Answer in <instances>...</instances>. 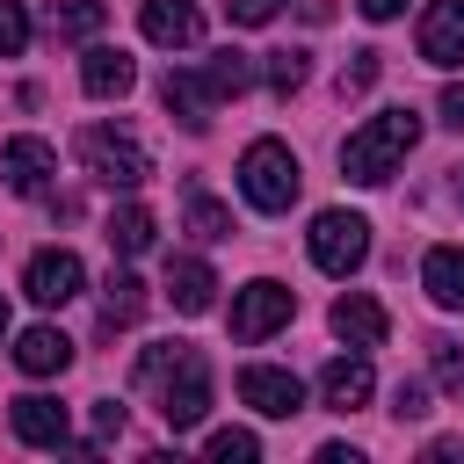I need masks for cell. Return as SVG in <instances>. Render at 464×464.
I'll use <instances>...</instances> for the list:
<instances>
[{"label":"cell","mask_w":464,"mask_h":464,"mask_svg":"<svg viewBox=\"0 0 464 464\" xmlns=\"http://www.w3.org/2000/svg\"><path fill=\"white\" fill-rule=\"evenodd\" d=\"M297 188H304V174H297V152H290L283 138H254V145L239 152V196H246L254 210L283 218V210L297 203Z\"/></svg>","instance_id":"obj_3"},{"label":"cell","mask_w":464,"mask_h":464,"mask_svg":"<svg viewBox=\"0 0 464 464\" xmlns=\"http://www.w3.org/2000/svg\"><path fill=\"white\" fill-rule=\"evenodd\" d=\"M138 312H145V283H138L130 268H109V283H102V334L130 326Z\"/></svg>","instance_id":"obj_21"},{"label":"cell","mask_w":464,"mask_h":464,"mask_svg":"<svg viewBox=\"0 0 464 464\" xmlns=\"http://www.w3.org/2000/svg\"><path fill=\"white\" fill-rule=\"evenodd\" d=\"M0 334H7V297H0Z\"/></svg>","instance_id":"obj_36"},{"label":"cell","mask_w":464,"mask_h":464,"mask_svg":"<svg viewBox=\"0 0 464 464\" xmlns=\"http://www.w3.org/2000/svg\"><path fill=\"white\" fill-rule=\"evenodd\" d=\"M457 203H464V167H457Z\"/></svg>","instance_id":"obj_35"},{"label":"cell","mask_w":464,"mask_h":464,"mask_svg":"<svg viewBox=\"0 0 464 464\" xmlns=\"http://www.w3.org/2000/svg\"><path fill=\"white\" fill-rule=\"evenodd\" d=\"M355 7H362V22H392L406 0H355Z\"/></svg>","instance_id":"obj_34"},{"label":"cell","mask_w":464,"mask_h":464,"mask_svg":"<svg viewBox=\"0 0 464 464\" xmlns=\"http://www.w3.org/2000/svg\"><path fill=\"white\" fill-rule=\"evenodd\" d=\"M138 384H160V420H167L174 435L203 428V413H210V362H203V348H188V341H152V348L138 355Z\"/></svg>","instance_id":"obj_1"},{"label":"cell","mask_w":464,"mask_h":464,"mask_svg":"<svg viewBox=\"0 0 464 464\" xmlns=\"http://www.w3.org/2000/svg\"><path fill=\"white\" fill-rule=\"evenodd\" d=\"M334 334L348 341V348H377L384 334H392V319H384V304L377 297H362V290H348V297H334Z\"/></svg>","instance_id":"obj_16"},{"label":"cell","mask_w":464,"mask_h":464,"mask_svg":"<svg viewBox=\"0 0 464 464\" xmlns=\"http://www.w3.org/2000/svg\"><path fill=\"white\" fill-rule=\"evenodd\" d=\"M188 239H232V210L218 203V196H203V188H188Z\"/></svg>","instance_id":"obj_24"},{"label":"cell","mask_w":464,"mask_h":464,"mask_svg":"<svg viewBox=\"0 0 464 464\" xmlns=\"http://www.w3.org/2000/svg\"><path fill=\"white\" fill-rule=\"evenodd\" d=\"M304 246H312V261H319L326 276H355V268L370 261V218H355V210H319Z\"/></svg>","instance_id":"obj_5"},{"label":"cell","mask_w":464,"mask_h":464,"mask_svg":"<svg viewBox=\"0 0 464 464\" xmlns=\"http://www.w3.org/2000/svg\"><path fill=\"white\" fill-rule=\"evenodd\" d=\"M80 87H87L94 102H123V94L138 87V65H130V51L87 44V58H80Z\"/></svg>","instance_id":"obj_14"},{"label":"cell","mask_w":464,"mask_h":464,"mask_svg":"<svg viewBox=\"0 0 464 464\" xmlns=\"http://www.w3.org/2000/svg\"><path fill=\"white\" fill-rule=\"evenodd\" d=\"M203 80H210V94H218V102H225V94L239 102V94L254 87V58L225 44V51H210V58H203Z\"/></svg>","instance_id":"obj_22"},{"label":"cell","mask_w":464,"mask_h":464,"mask_svg":"<svg viewBox=\"0 0 464 464\" xmlns=\"http://www.w3.org/2000/svg\"><path fill=\"white\" fill-rule=\"evenodd\" d=\"M29 51V14L22 0H0V58H22Z\"/></svg>","instance_id":"obj_27"},{"label":"cell","mask_w":464,"mask_h":464,"mask_svg":"<svg viewBox=\"0 0 464 464\" xmlns=\"http://www.w3.org/2000/svg\"><path fill=\"white\" fill-rule=\"evenodd\" d=\"M22 290H29L44 312H58V304H72V297L87 290V268H80V254H72V246H44V254H29Z\"/></svg>","instance_id":"obj_7"},{"label":"cell","mask_w":464,"mask_h":464,"mask_svg":"<svg viewBox=\"0 0 464 464\" xmlns=\"http://www.w3.org/2000/svg\"><path fill=\"white\" fill-rule=\"evenodd\" d=\"M304 72H312V58H304L297 44H290V51H268V94H283V102H290V94L304 87Z\"/></svg>","instance_id":"obj_25"},{"label":"cell","mask_w":464,"mask_h":464,"mask_svg":"<svg viewBox=\"0 0 464 464\" xmlns=\"http://www.w3.org/2000/svg\"><path fill=\"white\" fill-rule=\"evenodd\" d=\"M14 370H22V377H65V370H72V341H65L58 326H29V334L14 341Z\"/></svg>","instance_id":"obj_17"},{"label":"cell","mask_w":464,"mask_h":464,"mask_svg":"<svg viewBox=\"0 0 464 464\" xmlns=\"http://www.w3.org/2000/svg\"><path fill=\"white\" fill-rule=\"evenodd\" d=\"M370 80H377V51H355V58L341 65V94H362Z\"/></svg>","instance_id":"obj_28"},{"label":"cell","mask_w":464,"mask_h":464,"mask_svg":"<svg viewBox=\"0 0 464 464\" xmlns=\"http://www.w3.org/2000/svg\"><path fill=\"white\" fill-rule=\"evenodd\" d=\"M457 399H464V377H457Z\"/></svg>","instance_id":"obj_37"},{"label":"cell","mask_w":464,"mask_h":464,"mask_svg":"<svg viewBox=\"0 0 464 464\" xmlns=\"http://www.w3.org/2000/svg\"><path fill=\"white\" fill-rule=\"evenodd\" d=\"M428 348H435V377H442V384H457V377H464V355H457V341H428Z\"/></svg>","instance_id":"obj_32"},{"label":"cell","mask_w":464,"mask_h":464,"mask_svg":"<svg viewBox=\"0 0 464 464\" xmlns=\"http://www.w3.org/2000/svg\"><path fill=\"white\" fill-rule=\"evenodd\" d=\"M72 152H80V167H87L94 181H109V188H138V181L152 174L145 145H138L130 130H109V123H87V130L72 138Z\"/></svg>","instance_id":"obj_4"},{"label":"cell","mask_w":464,"mask_h":464,"mask_svg":"<svg viewBox=\"0 0 464 464\" xmlns=\"http://www.w3.org/2000/svg\"><path fill=\"white\" fill-rule=\"evenodd\" d=\"M116 435H123V406H116V399H94V450L116 442Z\"/></svg>","instance_id":"obj_30"},{"label":"cell","mask_w":464,"mask_h":464,"mask_svg":"<svg viewBox=\"0 0 464 464\" xmlns=\"http://www.w3.org/2000/svg\"><path fill=\"white\" fill-rule=\"evenodd\" d=\"M160 102H167V116L181 130H210V116H218V94H210L203 72H167L160 80Z\"/></svg>","instance_id":"obj_15"},{"label":"cell","mask_w":464,"mask_h":464,"mask_svg":"<svg viewBox=\"0 0 464 464\" xmlns=\"http://www.w3.org/2000/svg\"><path fill=\"white\" fill-rule=\"evenodd\" d=\"M413 145H420V116H413L406 102H392V109H377L362 130H348V145H341V174L362 181V188H377V181L399 174V160H406Z\"/></svg>","instance_id":"obj_2"},{"label":"cell","mask_w":464,"mask_h":464,"mask_svg":"<svg viewBox=\"0 0 464 464\" xmlns=\"http://www.w3.org/2000/svg\"><path fill=\"white\" fill-rule=\"evenodd\" d=\"M138 29L160 44V51H188L203 36V7L196 0H145L138 7Z\"/></svg>","instance_id":"obj_12"},{"label":"cell","mask_w":464,"mask_h":464,"mask_svg":"<svg viewBox=\"0 0 464 464\" xmlns=\"http://www.w3.org/2000/svg\"><path fill=\"white\" fill-rule=\"evenodd\" d=\"M290 312H297V290L261 276V283L232 290V341H239V348H254V341H268L276 326H290Z\"/></svg>","instance_id":"obj_6"},{"label":"cell","mask_w":464,"mask_h":464,"mask_svg":"<svg viewBox=\"0 0 464 464\" xmlns=\"http://www.w3.org/2000/svg\"><path fill=\"white\" fill-rule=\"evenodd\" d=\"M102 22H109L102 0H65V7H51V36H58V44H87Z\"/></svg>","instance_id":"obj_23"},{"label":"cell","mask_w":464,"mask_h":464,"mask_svg":"<svg viewBox=\"0 0 464 464\" xmlns=\"http://www.w3.org/2000/svg\"><path fill=\"white\" fill-rule=\"evenodd\" d=\"M225 7H232V22H239V29H261V22H276V7H283V0H225Z\"/></svg>","instance_id":"obj_31"},{"label":"cell","mask_w":464,"mask_h":464,"mask_svg":"<svg viewBox=\"0 0 464 464\" xmlns=\"http://www.w3.org/2000/svg\"><path fill=\"white\" fill-rule=\"evenodd\" d=\"M420 290L442 312H464V246H428L420 254Z\"/></svg>","instance_id":"obj_18"},{"label":"cell","mask_w":464,"mask_h":464,"mask_svg":"<svg viewBox=\"0 0 464 464\" xmlns=\"http://www.w3.org/2000/svg\"><path fill=\"white\" fill-rule=\"evenodd\" d=\"M435 109H442V123H450V130H464V80H450Z\"/></svg>","instance_id":"obj_33"},{"label":"cell","mask_w":464,"mask_h":464,"mask_svg":"<svg viewBox=\"0 0 464 464\" xmlns=\"http://www.w3.org/2000/svg\"><path fill=\"white\" fill-rule=\"evenodd\" d=\"M167 297H174V312H210L218 304V276L196 261V254H181V261H167Z\"/></svg>","instance_id":"obj_19"},{"label":"cell","mask_w":464,"mask_h":464,"mask_svg":"<svg viewBox=\"0 0 464 464\" xmlns=\"http://www.w3.org/2000/svg\"><path fill=\"white\" fill-rule=\"evenodd\" d=\"M370 392H377V377H370V355H334V362L319 370V406H334V413H355V406H370Z\"/></svg>","instance_id":"obj_13"},{"label":"cell","mask_w":464,"mask_h":464,"mask_svg":"<svg viewBox=\"0 0 464 464\" xmlns=\"http://www.w3.org/2000/svg\"><path fill=\"white\" fill-rule=\"evenodd\" d=\"M51 174H58V152H51L44 138H7V145H0V181H7L14 196H44Z\"/></svg>","instance_id":"obj_10"},{"label":"cell","mask_w":464,"mask_h":464,"mask_svg":"<svg viewBox=\"0 0 464 464\" xmlns=\"http://www.w3.org/2000/svg\"><path fill=\"white\" fill-rule=\"evenodd\" d=\"M392 413H399V420H428V392H420V384L406 377V384L392 392Z\"/></svg>","instance_id":"obj_29"},{"label":"cell","mask_w":464,"mask_h":464,"mask_svg":"<svg viewBox=\"0 0 464 464\" xmlns=\"http://www.w3.org/2000/svg\"><path fill=\"white\" fill-rule=\"evenodd\" d=\"M203 450H210L218 464H254V457H261V435H254V428H218Z\"/></svg>","instance_id":"obj_26"},{"label":"cell","mask_w":464,"mask_h":464,"mask_svg":"<svg viewBox=\"0 0 464 464\" xmlns=\"http://www.w3.org/2000/svg\"><path fill=\"white\" fill-rule=\"evenodd\" d=\"M152 232H160V225H152V210H145V203H116V210H109V225H102V239H109L123 261H130V254H145V246H152Z\"/></svg>","instance_id":"obj_20"},{"label":"cell","mask_w":464,"mask_h":464,"mask_svg":"<svg viewBox=\"0 0 464 464\" xmlns=\"http://www.w3.org/2000/svg\"><path fill=\"white\" fill-rule=\"evenodd\" d=\"M7 428H14L29 450H72V420H65V406L44 399V392H22V399L7 406Z\"/></svg>","instance_id":"obj_9"},{"label":"cell","mask_w":464,"mask_h":464,"mask_svg":"<svg viewBox=\"0 0 464 464\" xmlns=\"http://www.w3.org/2000/svg\"><path fill=\"white\" fill-rule=\"evenodd\" d=\"M239 399H246L261 420H290V413H304V384H297L290 370H276V362H246V370H239Z\"/></svg>","instance_id":"obj_8"},{"label":"cell","mask_w":464,"mask_h":464,"mask_svg":"<svg viewBox=\"0 0 464 464\" xmlns=\"http://www.w3.org/2000/svg\"><path fill=\"white\" fill-rule=\"evenodd\" d=\"M420 58L442 65V72L464 65V0H428V14H420Z\"/></svg>","instance_id":"obj_11"}]
</instances>
